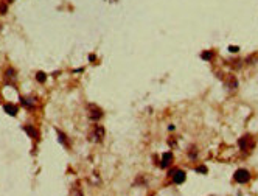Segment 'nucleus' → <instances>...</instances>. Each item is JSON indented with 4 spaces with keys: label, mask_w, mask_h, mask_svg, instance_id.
<instances>
[{
    "label": "nucleus",
    "mask_w": 258,
    "mask_h": 196,
    "mask_svg": "<svg viewBox=\"0 0 258 196\" xmlns=\"http://www.w3.org/2000/svg\"><path fill=\"white\" fill-rule=\"evenodd\" d=\"M104 134H106V131H104L103 126H95V128H93V132H90V140L101 142L104 139Z\"/></svg>",
    "instance_id": "obj_1"
},
{
    "label": "nucleus",
    "mask_w": 258,
    "mask_h": 196,
    "mask_svg": "<svg viewBox=\"0 0 258 196\" xmlns=\"http://www.w3.org/2000/svg\"><path fill=\"white\" fill-rule=\"evenodd\" d=\"M249 179H250V173L247 170H238L235 173V181L238 184H246L249 182Z\"/></svg>",
    "instance_id": "obj_2"
},
{
    "label": "nucleus",
    "mask_w": 258,
    "mask_h": 196,
    "mask_svg": "<svg viewBox=\"0 0 258 196\" xmlns=\"http://www.w3.org/2000/svg\"><path fill=\"white\" fill-rule=\"evenodd\" d=\"M238 143L241 146V150H250V148H254V142H252V137L250 135H244V137H241L238 140Z\"/></svg>",
    "instance_id": "obj_3"
},
{
    "label": "nucleus",
    "mask_w": 258,
    "mask_h": 196,
    "mask_svg": "<svg viewBox=\"0 0 258 196\" xmlns=\"http://www.w3.org/2000/svg\"><path fill=\"white\" fill-rule=\"evenodd\" d=\"M169 174L173 176V182H174V184H182V182H185V173H184L182 170H174V171H171Z\"/></svg>",
    "instance_id": "obj_4"
},
{
    "label": "nucleus",
    "mask_w": 258,
    "mask_h": 196,
    "mask_svg": "<svg viewBox=\"0 0 258 196\" xmlns=\"http://www.w3.org/2000/svg\"><path fill=\"white\" fill-rule=\"evenodd\" d=\"M89 109H90V111H89V117H90L92 120H100V118L103 117V112H101L96 106H90Z\"/></svg>",
    "instance_id": "obj_5"
},
{
    "label": "nucleus",
    "mask_w": 258,
    "mask_h": 196,
    "mask_svg": "<svg viewBox=\"0 0 258 196\" xmlns=\"http://www.w3.org/2000/svg\"><path fill=\"white\" fill-rule=\"evenodd\" d=\"M171 162H173V154H171V152H167V154L162 156V163H160V165L165 168V167H168Z\"/></svg>",
    "instance_id": "obj_6"
},
{
    "label": "nucleus",
    "mask_w": 258,
    "mask_h": 196,
    "mask_svg": "<svg viewBox=\"0 0 258 196\" xmlns=\"http://www.w3.org/2000/svg\"><path fill=\"white\" fill-rule=\"evenodd\" d=\"M3 109L5 111H6L9 115H16V114H17V107L16 106H13V104H5L3 106Z\"/></svg>",
    "instance_id": "obj_7"
},
{
    "label": "nucleus",
    "mask_w": 258,
    "mask_h": 196,
    "mask_svg": "<svg viewBox=\"0 0 258 196\" xmlns=\"http://www.w3.org/2000/svg\"><path fill=\"white\" fill-rule=\"evenodd\" d=\"M25 131H26V132H28V134H31V137L37 139V131H36L34 128H30V126H26V128H25Z\"/></svg>",
    "instance_id": "obj_8"
},
{
    "label": "nucleus",
    "mask_w": 258,
    "mask_h": 196,
    "mask_svg": "<svg viewBox=\"0 0 258 196\" xmlns=\"http://www.w3.org/2000/svg\"><path fill=\"white\" fill-rule=\"evenodd\" d=\"M36 79L39 81V83H44V81H45V73H42V72H39L36 75Z\"/></svg>",
    "instance_id": "obj_9"
},
{
    "label": "nucleus",
    "mask_w": 258,
    "mask_h": 196,
    "mask_svg": "<svg viewBox=\"0 0 258 196\" xmlns=\"http://www.w3.org/2000/svg\"><path fill=\"white\" fill-rule=\"evenodd\" d=\"M5 76H6V78H14V70L13 69H8L6 73H5Z\"/></svg>",
    "instance_id": "obj_10"
},
{
    "label": "nucleus",
    "mask_w": 258,
    "mask_h": 196,
    "mask_svg": "<svg viewBox=\"0 0 258 196\" xmlns=\"http://www.w3.org/2000/svg\"><path fill=\"white\" fill-rule=\"evenodd\" d=\"M212 56H213L212 52H204L202 53V59H212Z\"/></svg>",
    "instance_id": "obj_11"
},
{
    "label": "nucleus",
    "mask_w": 258,
    "mask_h": 196,
    "mask_svg": "<svg viewBox=\"0 0 258 196\" xmlns=\"http://www.w3.org/2000/svg\"><path fill=\"white\" fill-rule=\"evenodd\" d=\"M0 13H6V5H0Z\"/></svg>",
    "instance_id": "obj_12"
},
{
    "label": "nucleus",
    "mask_w": 258,
    "mask_h": 196,
    "mask_svg": "<svg viewBox=\"0 0 258 196\" xmlns=\"http://www.w3.org/2000/svg\"><path fill=\"white\" fill-rule=\"evenodd\" d=\"M197 171H201V173H205V171H207V168H205V167H199V168H197Z\"/></svg>",
    "instance_id": "obj_13"
},
{
    "label": "nucleus",
    "mask_w": 258,
    "mask_h": 196,
    "mask_svg": "<svg viewBox=\"0 0 258 196\" xmlns=\"http://www.w3.org/2000/svg\"><path fill=\"white\" fill-rule=\"evenodd\" d=\"M229 48H230V52H237V50H238V47H233V45L229 47Z\"/></svg>",
    "instance_id": "obj_14"
}]
</instances>
